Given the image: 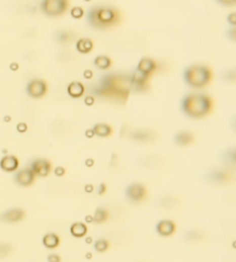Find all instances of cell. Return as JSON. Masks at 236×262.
Wrapping results in <instances>:
<instances>
[{
	"instance_id": "1",
	"label": "cell",
	"mask_w": 236,
	"mask_h": 262,
	"mask_svg": "<svg viewBox=\"0 0 236 262\" xmlns=\"http://www.w3.org/2000/svg\"><path fill=\"white\" fill-rule=\"evenodd\" d=\"M133 90L130 76L109 74L104 76L99 85L94 89V94L103 98L125 103Z\"/></svg>"
},
{
	"instance_id": "2",
	"label": "cell",
	"mask_w": 236,
	"mask_h": 262,
	"mask_svg": "<svg viewBox=\"0 0 236 262\" xmlns=\"http://www.w3.org/2000/svg\"><path fill=\"white\" fill-rule=\"evenodd\" d=\"M213 101L208 95L192 94L184 97L181 103V109L188 117L202 119L212 111Z\"/></svg>"
},
{
	"instance_id": "3",
	"label": "cell",
	"mask_w": 236,
	"mask_h": 262,
	"mask_svg": "<svg viewBox=\"0 0 236 262\" xmlns=\"http://www.w3.org/2000/svg\"><path fill=\"white\" fill-rule=\"evenodd\" d=\"M87 20L94 29H109L121 22V14L113 7H94L88 12Z\"/></svg>"
},
{
	"instance_id": "4",
	"label": "cell",
	"mask_w": 236,
	"mask_h": 262,
	"mask_svg": "<svg viewBox=\"0 0 236 262\" xmlns=\"http://www.w3.org/2000/svg\"><path fill=\"white\" fill-rule=\"evenodd\" d=\"M184 82L193 89H202L211 82L212 71L203 65H193L188 67L183 73Z\"/></svg>"
},
{
	"instance_id": "5",
	"label": "cell",
	"mask_w": 236,
	"mask_h": 262,
	"mask_svg": "<svg viewBox=\"0 0 236 262\" xmlns=\"http://www.w3.org/2000/svg\"><path fill=\"white\" fill-rule=\"evenodd\" d=\"M68 6V0H43L41 4V10L49 18H58L65 14Z\"/></svg>"
},
{
	"instance_id": "6",
	"label": "cell",
	"mask_w": 236,
	"mask_h": 262,
	"mask_svg": "<svg viewBox=\"0 0 236 262\" xmlns=\"http://www.w3.org/2000/svg\"><path fill=\"white\" fill-rule=\"evenodd\" d=\"M27 95L33 99L43 98L48 92V84L43 79H32L26 88Z\"/></svg>"
},
{
	"instance_id": "7",
	"label": "cell",
	"mask_w": 236,
	"mask_h": 262,
	"mask_svg": "<svg viewBox=\"0 0 236 262\" xmlns=\"http://www.w3.org/2000/svg\"><path fill=\"white\" fill-rule=\"evenodd\" d=\"M231 180H234L233 172L226 170V169H214V170L209 171L206 175V181L213 184H223Z\"/></svg>"
},
{
	"instance_id": "8",
	"label": "cell",
	"mask_w": 236,
	"mask_h": 262,
	"mask_svg": "<svg viewBox=\"0 0 236 262\" xmlns=\"http://www.w3.org/2000/svg\"><path fill=\"white\" fill-rule=\"evenodd\" d=\"M126 196L130 201H142L146 196V189L141 183H133L128 185L127 189H126Z\"/></svg>"
},
{
	"instance_id": "9",
	"label": "cell",
	"mask_w": 236,
	"mask_h": 262,
	"mask_svg": "<svg viewBox=\"0 0 236 262\" xmlns=\"http://www.w3.org/2000/svg\"><path fill=\"white\" fill-rule=\"evenodd\" d=\"M130 81H132L133 90L142 92V91H145L147 89V81H149V76L143 74L142 71L136 69L132 75H130Z\"/></svg>"
},
{
	"instance_id": "10",
	"label": "cell",
	"mask_w": 236,
	"mask_h": 262,
	"mask_svg": "<svg viewBox=\"0 0 236 262\" xmlns=\"http://www.w3.org/2000/svg\"><path fill=\"white\" fill-rule=\"evenodd\" d=\"M35 172L32 171L31 168L22 169V170L18 171L14 176V181L16 184L20 187H30V185L35 182Z\"/></svg>"
},
{
	"instance_id": "11",
	"label": "cell",
	"mask_w": 236,
	"mask_h": 262,
	"mask_svg": "<svg viewBox=\"0 0 236 262\" xmlns=\"http://www.w3.org/2000/svg\"><path fill=\"white\" fill-rule=\"evenodd\" d=\"M32 171L35 172V175L41 176V177H45L48 176L50 172L52 170V164L49 160L45 159H37L31 163Z\"/></svg>"
},
{
	"instance_id": "12",
	"label": "cell",
	"mask_w": 236,
	"mask_h": 262,
	"mask_svg": "<svg viewBox=\"0 0 236 262\" xmlns=\"http://www.w3.org/2000/svg\"><path fill=\"white\" fill-rule=\"evenodd\" d=\"M24 215H26V213H24L23 209L12 208L6 210L5 213L0 215V221L6 222V223H16V222H20L21 220H23Z\"/></svg>"
},
{
	"instance_id": "13",
	"label": "cell",
	"mask_w": 236,
	"mask_h": 262,
	"mask_svg": "<svg viewBox=\"0 0 236 262\" xmlns=\"http://www.w3.org/2000/svg\"><path fill=\"white\" fill-rule=\"evenodd\" d=\"M175 223L171 221V220H162L157 223L155 226V231L157 234L163 236V237H168V236H172L175 232Z\"/></svg>"
},
{
	"instance_id": "14",
	"label": "cell",
	"mask_w": 236,
	"mask_h": 262,
	"mask_svg": "<svg viewBox=\"0 0 236 262\" xmlns=\"http://www.w3.org/2000/svg\"><path fill=\"white\" fill-rule=\"evenodd\" d=\"M0 168L4 171L12 172L19 168V160L14 155H6L0 160Z\"/></svg>"
},
{
	"instance_id": "15",
	"label": "cell",
	"mask_w": 236,
	"mask_h": 262,
	"mask_svg": "<svg viewBox=\"0 0 236 262\" xmlns=\"http://www.w3.org/2000/svg\"><path fill=\"white\" fill-rule=\"evenodd\" d=\"M155 69H157V62L150 58H143L137 65V70L142 71L143 74H145L147 76L153 74Z\"/></svg>"
},
{
	"instance_id": "16",
	"label": "cell",
	"mask_w": 236,
	"mask_h": 262,
	"mask_svg": "<svg viewBox=\"0 0 236 262\" xmlns=\"http://www.w3.org/2000/svg\"><path fill=\"white\" fill-rule=\"evenodd\" d=\"M174 142L180 146H188L193 142V135L189 131H180L174 136Z\"/></svg>"
},
{
	"instance_id": "17",
	"label": "cell",
	"mask_w": 236,
	"mask_h": 262,
	"mask_svg": "<svg viewBox=\"0 0 236 262\" xmlns=\"http://www.w3.org/2000/svg\"><path fill=\"white\" fill-rule=\"evenodd\" d=\"M84 91H86V89H84V85L81 82H71L68 88H67V92H68V95L71 97V98H81V97L84 95Z\"/></svg>"
},
{
	"instance_id": "18",
	"label": "cell",
	"mask_w": 236,
	"mask_h": 262,
	"mask_svg": "<svg viewBox=\"0 0 236 262\" xmlns=\"http://www.w3.org/2000/svg\"><path fill=\"white\" fill-rule=\"evenodd\" d=\"M130 137H132V139H134V141L147 143V142L153 141L154 135L149 130H138V131H135V133L130 135Z\"/></svg>"
},
{
	"instance_id": "19",
	"label": "cell",
	"mask_w": 236,
	"mask_h": 262,
	"mask_svg": "<svg viewBox=\"0 0 236 262\" xmlns=\"http://www.w3.org/2000/svg\"><path fill=\"white\" fill-rule=\"evenodd\" d=\"M88 232V227L86 226V223L82 222H76L73 223L70 227V234L76 238H82L87 235Z\"/></svg>"
},
{
	"instance_id": "20",
	"label": "cell",
	"mask_w": 236,
	"mask_h": 262,
	"mask_svg": "<svg viewBox=\"0 0 236 262\" xmlns=\"http://www.w3.org/2000/svg\"><path fill=\"white\" fill-rule=\"evenodd\" d=\"M76 49L80 53L88 54L94 49V43H92V40H90L89 38H82V39H80L76 43Z\"/></svg>"
},
{
	"instance_id": "21",
	"label": "cell",
	"mask_w": 236,
	"mask_h": 262,
	"mask_svg": "<svg viewBox=\"0 0 236 262\" xmlns=\"http://www.w3.org/2000/svg\"><path fill=\"white\" fill-rule=\"evenodd\" d=\"M59 244H60V238L56 234H48L43 237V245L50 250L58 247Z\"/></svg>"
},
{
	"instance_id": "22",
	"label": "cell",
	"mask_w": 236,
	"mask_h": 262,
	"mask_svg": "<svg viewBox=\"0 0 236 262\" xmlns=\"http://www.w3.org/2000/svg\"><path fill=\"white\" fill-rule=\"evenodd\" d=\"M92 130H94L96 136L98 137H108L112 135V128L105 123H97Z\"/></svg>"
},
{
	"instance_id": "23",
	"label": "cell",
	"mask_w": 236,
	"mask_h": 262,
	"mask_svg": "<svg viewBox=\"0 0 236 262\" xmlns=\"http://www.w3.org/2000/svg\"><path fill=\"white\" fill-rule=\"evenodd\" d=\"M54 39H56V41H58V43H60V44H67V43H69L70 40L74 39V33L70 31H67V30L59 31L56 33V35H54Z\"/></svg>"
},
{
	"instance_id": "24",
	"label": "cell",
	"mask_w": 236,
	"mask_h": 262,
	"mask_svg": "<svg viewBox=\"0 0 236 262\" xmlns=\"http://www.w3.org/2000/svg\"><path fill=\"white\" fill-rule=\"evenodd\" d=\"M95 66L97 67L98 69H102V70H106L108 69L109 67L112 65V60L106 56H99L97 57L95 60H94Z\"/></svg>"
},
{
	"instance_id": "25",
	"label": "cell",
	"mask_w": 236,
	"mask_h": 262,
	"mask_svg": "<svg viewBox=\"0 0 236 262\" xmlns=\"http://www.w3.org/2000/svg\"><path fill=\"white\" fill-rule=\"evenodd\" d=\"M222 160H223V162L229 164V166L236 167V147L223 152Z\"/></svg>"
},
{
	"instance_id": "26",
	"label": "cell",
	"mask_w": 236,
	"mask_h": 262,
	"mask_svg": "<svg viewBox=\"0 0 236 262\" xmlns=\"http://www.w3.org/2000/svg\"><path fill=\"white\" fill-rule=\"evenodd\" d=\"M109 213L106 208H98L96 209V212L94 214V222L97 223V225H100V223L107 221Z\"/></svg>"
},
{
	"instance_id": "27",
	"label": "cell",
	"mask_w": 236,
	"mask_h": 262,
	"mask_svg": "<svg viewBox=\"0 0 236 262\" xmlns=\"http://www.w3.org/2000/svg\"><path fill=\"white\" fill-rule=\"evenodd\" d=\"M94 246H95V250H96L97 252L103 253V252H106V251L108 250V247H109V243L107 242L106 239L102 238V239L96 240Z\"/></svg>"
},
{
	"instance_id": "28",
	"label": "cell",
	"mask_w": 236,
	"mask_h": 262,
	"mask_svg": "<svg viewBox=\"0 0 236 262\" xmlns=\"http://www.w3.org/2000/svg\"><path fill=\"white\" fill-rule=\"evenodd\" d=\"M203 237V235H202L201 231H197V230H191V231H188L187 235H185V239L190 240V242H195V240H198Z\"/></svg>"
},
{
	"instance_id": "29",
	"label": "cell",
	"mask_w": 236,
	"mask_h": 262,
	"mask_svg": "<svg viewBox=\"0 0 236 262\" xmlns=\"http://www.w3.org/2000/svg\"><path fill=\"white\" fill-rule=\"evenodd\" d=\"M12 252V246L7 243H0V257H5Z\"/></svg>"
},
{
	"instance_id": "30",
	"label": "cell",
	"mask_w": 236,
	"mask_h": 262,
	"mask_svg": "<svg viewBox=\"0 0 236 262\" xmlns=\"http://www.w3.org/2000/svg\"><path fill=\"white\" fill-rule=\"evenodd\" d=\"M83 10L81 7H74L73 10H71V12H70V14H71V16H73L74 19H81L82 16H83Z\"/></svg>"
},
{
	"instance_id": "31",
	"label": "cell",
	"mask_w": 236,
	"mask_h": 262,
	"mask_svg": "<svg viewBox=\"0 0 236 262\" xmlns=\"http://www.w3.org/2000/svg\"><path fill=\"white\" fill-rule=\"evenodd\" d=\"M227 38L231 41H236V27H230L227 31Z\"/></svg>"
},
{
	"instance_id": "32",
	"label": "cell",
	"mask_w": 236,
	"mask_h": 262,
	"mask_svg": "<svg viewBox=\"0 0 236 262\" xmlns=\"http://www.w3.org/2000/svg\"><path fill=\"white\" fill-rule=\"evenodd\" d=\"M227 21H228V23L231 25V27H236V12L230 13L228 18H227Z\"/></svg>"
},
{
	"instance_id": "33",
	"label": "cell",
	"mask_w": 236,
	"mask_h": 262,
	"mask_svg": "<svg viewBox=\"0 0 236 262\" xmlns=\"http://www.w3.org/2000/svg\"><path fill=\"white\" fill-rule=\"evenodd\" d=\"M219 4H221L223 6H233L236 5V0H217Z\"/></svg>"
},
{
	"instance_id": "34",
	"label": "cell",
	"mask_w": 236,
	"mask_h": 262,
	"mask_svg": "<svg viewBox=\"0 0 236 262\" xmlns=\"http://www.w3.org/2000/svg\"><path fill=\"white\" fill-rule=\"evenodd\" d=\"M48 261L49 262H60L61 261V257L59 256L58 254H50L48 256Z\"/></svg>"
},
{
	"instance_id": "35",
	"label": "cell",
	"mask_w": 236,
	"mask_h": 262,
	"mask_svg": "<svg viewBox=\"0 0 236 262\" xmlns=\"http://www.w3.org/2000/svg\"><path fill=\"white\" fill-rule=\"evenodd\" d=\"M54 174H56L57 176H62V175H65V168H62V167H58V168H56V169H54Z\"/></svg>"
},
{
	"instance_id": "36",
	"label": "cell",
	"mask_w": 236,
	"mask_h": 262,
	"mask_svg": "<svg viewBox=\"0 0 236 262\" xmlns=\"http://www.w3.org/2000/svg\"><path fill=\"white\" fill-rule=\"evenodd\" d=\"M18 130L20 133H24V131H27V124L26 123H19L18 124Z\"/></svg>"
},
{
	"instance_id": "37",
	"label": "cell",
	"mask_w": 236,
	"mask_h": 262,
	"mask_svg": "<svg viewBox=\"0 0 236 262\" xmlns=\"http://www.w3.org/2000/svg\"><path fill=\"white\" fill-rule=\"evenodd\" d=\"M105 192H106V185H105L104 183H102L99 185V190H98V193L99 194H104Z\"/></svg>"
},
{
	"instance_id": "38",
	"label": "cell",
	"mask_w": 236,
	"mask_h": 262,
	"mask_svg": "<svg viewBox=\"0 0 236 262\" xmlns=\"http://www.w3.org/2000/svg\"><path fill=\"white\" fill-rule=\"evenodd\" d=\"M94 103H95L94 97H88V98L86 99V104H87V105H92Z\"/></svg>"
},
{
	"instance_id": "39",
	"label": "cell",
	"mask_w": 236,
	"mask_h": 262,
	"mask_svg": "<svg viewBox=\"0 0 236 262\" xmlns=\"http://www.w3.org/2000/svg\"><path fill=\"white\" fill-rule=\"evenodd\" d=\"M84 189H86V192H88V193L94 191V187H92V185H90V184L86 185V188H84Z\"/></svg>"
},
{
	"instance_id": "40",
	"label": "cell",
	"mask_w": 236,
	"mask_h": 262,
	"mask_svg": "<svg viewBox=\"0 0 236 262\" xmlns=\"http://www.w3.org/2000/svg\"><path fill=\"white\" fill-rule=\"evenodd\" d=\"M95 135V133H94V130H88L87 131V137H92Z\"/></svg>"
},
{
	"instance_id": "41",
	"label": "cell",
	"mask_w": 236,
	"mask_h": 262,
	"mask_svg": "<svg viewBox=\"0 0 236 262\" xmlns=\"http://www.w3.org/2000/svg\"><path fill=\"white\" fill-rule=\"evenodd\" d=\"M231 126H233V129L236 131V116L233 117V120H231Z\"/></svg>"
},
{
	"instance_id": "42",
	"label": "cell",
	"mask_w": 236,
	"mask_h": 262,
	"mask_svg": "<svg viewBox=\"0 0 236 262\" xmlns=\"http://www.w3.org/2000/svg\"><path fill=\"white\" fill-rule=\"evenodd\" d=\"M84 76H86L87 78H90V77H92V73H90L89 70H87L86 74H84Z\"/></svg>"
},
{
	"instance_id": "43",
	"label": "cell",
	"mask_w": 236,
	"mask_h": 262,
	"mask_svg": "<svg viewBox=\"0 0 236 262\" xmlns=\"http://www.w3.org/2000/svg\"><path fill=\"white\" fill-rule=\"evenodd\" d=\"M87 166H92V164H94V160H87Z\"/></svg>"
},
{
	"instance_id": "44",
	"label": "cell",
	"mask_w": 236,
	"mask_h": 262,
	"mask_svg": "<svg viewBox=\"0 0 236 262\" xmlns=\"http://www.w3.org/2000/svg\"><path fill=\"white\" fill-rule=\"evenodd\" d=\"M86 220H87V222H94V216H87L86 217Z\"/></svg>"
},
{
	"instance_id": "45",
	"label": "cell",
	"mask_w": 236,
	"mask_h": 262,
	"mask_svg": "<svg viewBox=\"0 0 236 262\" xmlns=\"http://www.w3.org/2000/svg\"><path fill=\"white\" fill-rule=\"evenodd\" d=\"M11 68L15 70V69H18V68H19V66H18V65H12V66H11Z\"/></svg>"
},
{
	"instance_id": "46",
	"label": "cell",
	"mask_w": 236,
	"mask_h": 262,
	"mask_svg": "<svg viewBox=\"0 0 236 262\" xmlns=\"http://www.w3.org/2000/svg\"><path fill=\"white\" fill-rule=\"evenodd\" d=\"M87 2H89V0H87Z\"/></svg>"
}]
</instances>
